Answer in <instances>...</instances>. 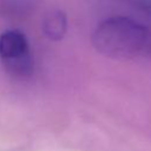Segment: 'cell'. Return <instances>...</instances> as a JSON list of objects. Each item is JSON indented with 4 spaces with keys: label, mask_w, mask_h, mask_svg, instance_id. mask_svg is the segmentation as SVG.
Masks as SVG:
<instances>
[{
    "label": "cell",
    "mask_w": 151,
    "mask_h": 151,
    "mask_svg": "<svg viewBox=\"0 0 151 151\" xmlns=\"http://www.w3.org/2000/svg\"><path fill=\"white\" fill-rule=\"evenodd\" d=\"M150 28L127 17H111L92 33V44L103 55L118 60L144 57Z\"/></svg>",
    "instance_id": "obj_1"
},
{
    "label": "cell",
    "mask_w": 151,
    "mask_h": 151,
    "mask_svg": "<svg viewBox=\"0 0 151 151\" xmlns=\"http://www.w3.org/2000/svg\"><path fill=\"white\" fill-rule=\"evenodd\" d=\"M0 59L5 67L19 76L33 71V58L26 35L19 29H7L0 34Z\"/></svg>",
    "instance_id": "obj_2"
},
{
    "label": "cell",
    "mask_w": 151,
    "mask_h": 151,
    "mask_svg": "<svg viewBox=\"0 0 151 151\" xmlns=\"http://www.w3.org/2000/svg\"><path fill=\"white\" fill-rule=\"evenodd\" d=\"M66 28H67L66 17L64 13L59 11L48 14V17L44 22L45 34L52 40H60L65 35Z\"/></svg>",
    "instance_id": "obj_3"
},
{
    "label": "cell",
    "mask_w": 151,
    "mask_h": 151,
    "mask_svg": "<svg viewBox=\"0 0 151 151\" xmlns=\"http://www.w3.org/2000/svg\"><path fill=\"white\" fill-rule=\"evenodd\" d=\"M132 6L151 17V0H127Z\"/></svg>",
    "instance_id": "obj_4"
},
{
    "label": "cell",
    "mask_w": 151,
    "mask_h": 151,
    "mask_svg": "<svg viewBox=\"0 0 151 151\" xmlns=\"http://www.w3.org/2000/svg\"><path fill=\"white\" fill-rule=\"evenodd\" d=\"M144 57L151 58V29H150V37H149V41H147V46H146V51H145Z\"/></svg>",
    "instance_id": "obj_5"
}]
</instances>
